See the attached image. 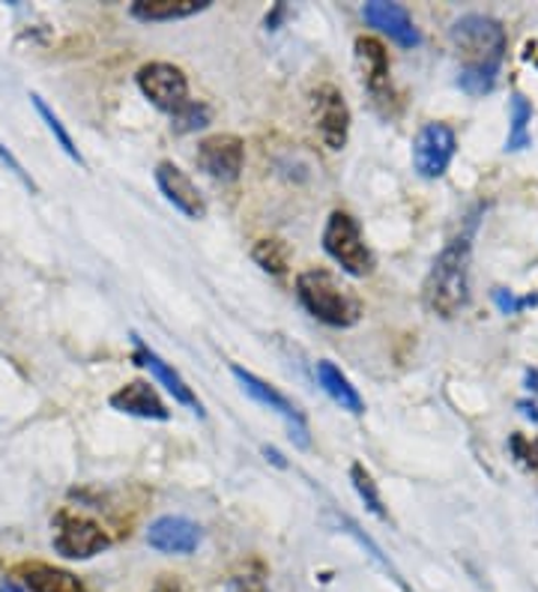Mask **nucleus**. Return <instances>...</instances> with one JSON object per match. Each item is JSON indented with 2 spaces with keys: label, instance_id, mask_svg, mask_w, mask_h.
<instances>
[{
  "label": "nucleus",
  "instance_id": "1",
  "mask_svg": "<svg viewBox=\"0 0 538 592\" xmlns=\"http://www.w3.org/2000/svg\"><path fill=\"white\" fill-rule=\"evenodd\" d=\"M449 43L463 60L458 87L470 97L491 93L496 85V72H500L503 57H506L503 24L491 15H482V12H470L449 27Z\"/></svg>",
  "mask_w": 538,
  "mask_h": 592
},
{
  "label": "nucleus",
  "instance_id": "2",
  "mask_svg": "<svg viewBox=\"0 0 538 592\" xmlns=\"http://www.w3.org/2000/svg\"><path fill=\"white\" fill-rule=\"evenodd\" d=\"M470 260H473V237L461 234L442 248L430 264L428 279L422 288V300L430 314L452 321L470 302Z\"/></svg>",
  "mask_w": 538,
  "mask_h": 592
},
{
  "label": "nucleus",
  "instance_id": "3",
  "mask_svg": "<svg viewBox=\"0 0 538 592\" xmlns=\"http://www.w3.org/2000/svg\"><path fill=\"white\" fill-rule=\"evenodd\" d=\"M296 300L302 302V309L317 317L326 326L335 329H347L359 321L362 305L354 293H347L333 272L326 269H305L296 276Z\"/></svg>",
  "mask_w": 538,
  "mask_h": 592
},
{
  "label": "nucleus",
  "instance_id": "4",
  "mask_svg": "<svg viewBox=\"0 0 538 592\" xmlns=\"http://www.w3.org/2000/svg\"><path fill=\"white\" fill-rule=\"evenodd\" d=\"M323 252L345 269L347 276L354 279H362L374 269V255L371 248L366 246V237H362V227L356 222L354 215L345 213V210H335L329 219H326V227H323Z\"/></svg>",
  "mask_w": 538,
  "mask_h": 592
},
{
  "label": "nucleus",
  "instance_id": "5",
  "mask_svg": "<svg viewBox=\"0 0 538 592\" xmlns=\"http://www.w3.org/2000/svg\"><path fill=\"white\" fill-rule=\"evenodd\" d=\"M54 527V550L66 560H90L102 550L111 548V538L97 521L78 515V512H57L52 521Z\"/></svg>",
  "mask_w": 538,
  "mask_h": 592
},
{
  "label": "nucleus",
  "instance_id": "6",
  "mask_svg": "<svg viewBox=\"0 0 538 592\" xmlns=\"http://www.w3.org/2000/svg\"><path fill=\"white\" fill-rule=\"evenodd\" d=\"M231 375L237 377V383L243 387V392H246L248 399L258 401L260 407L272 410L276 416L284 420V425H288V431H291V440L296 443V446H302V449H309V446H312L309 422H305V416H302L300 410H296V404H293L288 395H281L279 389L272 387V383L260 380L258 375H251V371H246L243 366H231Z\"/></svg>",
  "mask_w": 538,
  "mask_h": 592
},
{
  "label": "nucleus",
  "instance_id": "7",
  "mask_svg": "<svg viewBox=\"0 0 538 592\" xmlns=\"http://www.w3.org/2000/svg\"><path fill=\"white\" fill-rule=\"evenodd\" d=\"M141 93L150 99L153 105L165 111V114H177L180 108H186L192 99H189V78L180 66L165 64V60H153V64H144L138 69Z\"/></svg>",
  "mask_w": 538,
  "mask_h": 592
},
{
  "label": "nucleus",
  "instance_id": "8",
  "mask_svg": "<svg viewBox=\"0 0 538 592\" xmlns=\"http://www.w3.org/2000/svg\"><path fill=\"white\" fill-rule=\"evenodd\" d=\"M455 147H458V141H455L452 126L437 123V120L425 123L416 132V141H413V168L425 180H437V177L449 171V165L455 159Z\"/></svg>",
  "mask_w": 538,
  "mask_h": 592
},
{
  "label": "nucleus",
  "instance_id": "9",
  "mask_svg": "<svg viewBox=\"0 0 538 592\" xmlns=\"http://www.w3.org/2000/svg\"><path fill=\"white\" fill-rule=\"evenodd\" d=\"M194 161L198 168L213 177L218 183H234L243 174V161H246V144L237 135L231 132H222V135H210L198 144V153H194Z\"/></svg>",
  "mask_w": 538,
  "mask_h": 592
},
{
  "label": "nucleus",
  "instance_id": "10",
  "mask_svg": "<svg viewBox=\"0 0 538 592\" xmlns=\"http://www.w3.org/2000/svg\"><path fill=\"white\" fill-rule=\"evenodd\" d=\"M314 126L317 135L329 150H345L350 138V108H347L341 90L333 85H321L312 97Z\"/></svg>",
  "mask_w": 538,
  "mask_h": 592
},
{
  "label": "nucleus",
  "instance_id": "11",
  "mask_svg": "<svg viewBox=\"0 0 538 592\" xmlns=\"http://www.w3.org/2000/svg\"><path fill=\"white\" fill-rule=\"evenodd\" d=\"M156 186H159V192L165 194V201H168L173 210H180L186 219H204L206 215L204 194L198 192L192 177H189L180 165H173V161L168 159L159 161V165H156Z\"/></svg>",
  "mask_w": 538,
  "mask_h": 592
},
{
  "label": "nucleus",
  "instance_id": "12",
  "mask_svg": "<svg viewBox=\"0 0 538 592\" xmlns=\"http://www.w3.org/2000/svg\"><path fill=\"white\" fill-rule=\"evenodd\" d=\"M356 64L362 72V85H366L368 97L374 99L377 105L392 102V78H389V54L386 45L374 40V36H359L356 40Z\"/></svg>",
  "mask_w": 538,
  "mask_h": 592
},
{
  "label": "nucleus",
  "instance_id": "13",
  "mask_svg": "<svg viewBox=\"0 0 538 592\" xmlns=\"http://www.w3.org/2000/svg\"><path fill=\"white\" fill-rule=\"evenodd\" d=\"M147 545L159 554H194L201 545V527L183 515H161L147 529Z\"/></svg>",
  "mask_w": 538,
  "mask_h": 592
},
{
  "label": "nucleus",
  "instance_id": "14",
  "mask_svg": "<svg viewBox=\"0 0 538 592\" xmlns=\"http://www.w3.org/2000/svg\"><path fill=\"white\" fill-rule=\"evenodd\" d=\"M362 15L366 22L377 31H383L392 40L399 43L401 48H416L422 43L419 27L413 24V15H410L407 7L401 3H386V0H371L362 7Z\"/></svg>",
  "mask_w": 538,
  "mask_h": 592
},
{
  "label": "nucleus",
  "instance_id": "15",
  "mask_svg": "<svg viewBox=\"0 0 538 592\" xmlns=\"http://www.w3.org/2000/svg\"><path fill=\"white\" fill-rule=\"evenodd\" d=\"M132 345H135L132 359H135L141 368H147V371L159 380L161 387L171 392L173 401H180L183 407H189L192 413H198V416H204V404H201V399L194 395V389L186 383L183 377H180V371H173V368L168 366V362H165L156 350H150V347L141 342L138 335H132Z\"/></svg>",
  "mask_w": 538,
  "mask_h": 592
},
{
  "label": "nucleus",
  "instance_id": "16",
  "mask_svg": "<svg viewBox=\"0 0 538 592\" xmlns=\"http://www.w3.org/2000/svg\"><path fill=\"white\" fill-rule=\"evenodd\" d=\"M108 404L126 416H138V420H156L165 422L171 420V413L165 407V401L159 399V392L147 383V380H132L126 387H120Z\"/></svg>",
  "mask_w": 538,
  "mask_h": 592
},
{
  "label": "nucleus",
  "instance_id": "17",
  "mask_svg": "<svg viewBox=\"0 0 538 592\" xmlns=\"http://www.w3.org/2000/svg\"><path fill=\"white\" fill-rule=\"evenodd\" d=\"M15 574L22 578L27 592H87V587L78 581L72 571L57 569L48 562H22Z\"/></svg>",
  "mask_w": 538,
  "mask_h": 592
},
{
  "label": "nucleus",
  "instance_id": "18",
  "mask_svg": "<svg viewBox=\"0 0 538 592\" xmlns=\"http://www.w3.org/2000/svg\"><path fill=\"white\" fill-rule=\"evenodd\" d=\"M317 383H321L323 392H326V395H329L341 410L354 413V416H362V413H366V401H362V395L356 392V387L347 380L345 371L335 366V362H329V359H321V362H317Z\"/></svg>",
  "mask_w": 538,
  "mask_h": 592
},
{
  "label": "nucleus",
  "instance_id": "19",
  "mask_svg": "<svg viewBox=\"0 0 538 592\" xmlns=\"http://www.w3.org/2000/svg\"><path fill=\"white\" fill-rule=\"evenodd\" d=\"M206 7L210 0H135L130 12L138 22H177L204 12Z\"/></svg>",
  "mask_w": 538,
  "mask_h": 592
},
{
  "label": "nucleus",
  "instance_id": "20",
  "mask_svg": "<svg viewBox=\"0 0 538 592\" xmlns=\"http://www.w3.org/2000/svg\"><path fill=\"white\" fill-rule=\"evenodd\" d=\"M529 120H533V105L524 93H512V126H508L506 150L517 153L529 147Z\"/></svg>",
  "mask_w": 538,
  "mask_h": 592
},
{
  "label": "nucleus",
  "instance_id": "21",
  "mask_svg": "<svg viewBox=\"0 0 538 592\" xmlns=\"http://www.w3.org/2000/svg\"><path fill=\"white\" fill-rule=\"evenodd\" d=\"M31 102H33V108H36V114H40V118H43L45 126H48V132H52V135H54V141L60 144V150H64L66 156H69V159L76 161V165H85V156L78 153L76 141H72V135L66 132L64 120L57 118V114H54L52 108L45 105V99L40 97V93H31Z\"/></svg>",
  "mask_w": 538,
  "mask_h": 592
},
{
  "label": "nucleus",
  "instance_id": "22",
  "mask_svg": "<svg viewBox=\"0 0 538 592\" xmlns=\"http://www.w3.org/2000/svg\"><path fill=\"white\" fill-rule=\"evenodd\" d=\"M251 258L260 269H267L272 276H281L288 272V260H291V252L281 239H258L255 248H251Z\"/></svg>",
  "mask_w": 538,
  "mask_h": 592
},
{
  "label": "nucleus",
  "instance_id": "23",
  "mask_svg": "<svg viewBox=\"0 0 538 592\" xmlns=\"http://www.w3.org/2000/svg\"><path fill=\"white\" fill-rule=\"evenodd\" d=\"M350 482H354L356 494H359V500L366 503L368 512L386 521L389 515H386V509H383V500H380V491H377L374 476L368 473L362 463H354V467H350Z\"/></svg>",
  "mask_w": 538,
  "mask_h": 592
},
{
  "label": "nucleus",
  "instance_id": "24",
  "mask_svg": "<svg viewBox=\"0 0 538 592\" xmlns=\"http://www.w3.org/2000/svg\"><path fill=\"white\" fill-rule=\"evenodd\" d=\"M204 126H210V108L204 102H194V99L171 118V130L177 135H189V132L204 130Z\"/></svg>",
  "mask_w": 538,
  "mask_h": 592
},
{
  "label": "nucleus",
  "instance_id": "25",
  "mask_svg": "<svg viewBox=\"0 0 538 592\" xmlns=\"http://www.w3.org/2000/svg\"><path fill=\"white\" fill-rule=\"evenodd\" d=\"M494 302L503 314H520L527 312V309H533V305H538V293L536 297H533V293H529V297H515V293L506 291V288H496Z\"/></svg>",
  "mask_w": 538,
  "mask_h": 592
},
{
  "label": "nucleus",
  "instance_id": "26",
  "mask_svg": "<svg viewBox=\"0 0 538 592\" xmlns=\"http://www.w3.org/2000/svg\"><path fill=\"white\" fill-rule=\"evenodd\" d=\"M508 449L515 453V458L527 470H533V473H538V440H527L524 434H515L512 440H508Z\"/></svg>",
  "mask_w": 538,
  "mask_h": 592
},
{
  "label": "nucleus",
  "instance_id": "27",
  "mask_svg": "<svg viewBox=\"0 0 538 592\" xmlns=\"http://www.w3.org/2000/svg\"><path fill=\"white\" fill-rule=\"evenodd\" d=\"M150 592H189V590H186V583L180 581L177 574H161V578H156Z\"/></svg>",
  "mask_w": 538,
  "mask_h": 592
},
{
  "label": "nucleus",
  "instance_id": "28",
  "mask_svg": "<svg viewBox=\"0 0 538 592\" xmlns=\"http://www.w3.org/2000/svg\"><path fill=\"white\" fill-rule=\"evenodd\" d=\"M520 410H524V416H529L533 422H538V407H536V404H529V401H520Z\"/></svg>",
  "mask_w": 538,
  "mask_h": 592
},
{
  "label": "nucleus",
  "instance_id": "29",
  "mask_svg": "<svg viewBox=\"0 0 538 592\" xmlns=\"http://www.w3.org/2000/svg\"><path fill=\"white\" fill-rule=\"evenodd\" d=\"M0 592H27V590H24V587H19V583H15V581H10V578H7V581H0Z\"/></svg>",
  "mask_w": 538,
  "mask_h": 592
},
{
  "label": "nucleus",
  "instance_id": "30",
  "mask_svg": "<svg viewBox=\"0 0 538 592\" xmlns=\"http://www.w3.org/2000/svg\"><path fill=\"white\" fill-rule=\"evenodd\" d=\"M264 455H267V458H269V461H272V463H279V467H284V461H281V455L276 453V449H264Z\"/></svg>",
  "mask_w": 538,
  "mask_h": 592
},
{
  "label": "nucleus",
  "instance_id": "31",
  "mask_svg": "<svg viewBox=\"0 0 538 592\" xmlns=\"http://www.w3.org/2000/svg\"><path fill=\"white\" fill-rule=\"evenodd\" d=\"M527 383L529 389H536L538 392V371H527Z\"/></svg>",
  "mask_w": 538,
  "mask_h": 592
},
{
  "label": "nucleus",
  "instance_id": "32",
  "mask_svg": "<svg viewBox=\"0 0 538 592\" xmlns=\"http://www.w3.org/2000/svg\"><path fill=\"white\" fill-rule=\"evenodd\" d=\"M231 592H260V590H251V587H243V590H231Z\"/></svg>",
  "mask_w": 538,
  "mask_h": 592
}]
</instances>
